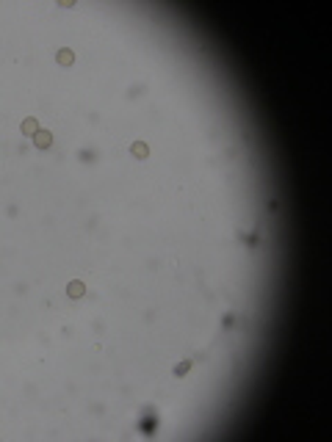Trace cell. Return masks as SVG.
Returning <instances> with one entry per match:
<instances>
[{
    "label": "cell",
    "mask_w": 332,
    "mask_h": 442,
    "mask_svg": "<svg viewBox=\"0 0 332 442\" xmlns=\"http://www.w3.org/2000/svg\"><path fill=\"white\" fill-rule=\"evenodd\" d=\"M67 296H69V298H83V296H86V285H83L80 279H72V282L67 285Z\"/></svg>",
    "instance_id": "obj_1"
},
{
    "label": "cell",
    "mask_w": 332,
    "mask_h": 442,
    "mask_svg": "<svg viewBox=\"0 0 332 442\" xmlns=\"http://www.w3.org/2000/svg\"><path fill=\"white\" fill-rule=\"evenodd\" d=\"M188 370H191V359H186V362H180V365L175 368V376H186Z\"/></svg>",
    "instance_id": "obj_6"
},
{
    "label": "cell",
    "mask_w": 332,
    "mask_h": 442,
    "mask_svg": "<svg viewBox=\"0 0 332 442\" xmlns=\"http://www.w3.org/2000/svg\"><path fill=\"white\" fill-rule=\"evenodd\" d=\"M133 155H136L138 161H144L147 155H150V147H147L144 141H133Z\"/></svg>",
    "instance_id": "obj_5"
},
{
    "label": "cell",
    "mask_w": 332,
    "mask_h": 442,
    "mask_svg": "<svg viewBox=\"0 0 332 442\" xmlns=\"http://www.w3.org/2000/svg\"><path fill=\"white\" fill-rule=\"evenodd\" d=\"M22 133H25V136H36V133H39V122H36L34 116L22 119Z\"/></svg>",
    "instance_id": "obj_4"
},
{
    "label": "cell",
    "mask_w": 332,
    "mask_h": 442,
    "mask_svg": "<svg viewBox=\"0 0 332 442\" xmlns=\"http://www.w3.org/2000/svg\"><path fill=\"white\" fill-rule=\"evenodd\" d=\"M34 144L39 147V149H47V147L53 144V133L50 130H39V133L34 136Z\"/></svg>",
    "instance_id": "obj_2"
},
{
    "label": "cell",
    "mask_w": 332,
    "mask_h": 442,
    "mask_svg": "<svg viewBox=\"0 0 332 442\" xmlns=\"http://www.w3.org/2000/svg\"><path fill=\"white\" fill-rule=\"evenodd\" d=\"M56 61H59L61 67H72V64H75V53L67 50V47H61V50L56 53Z\"/></svg>",
    "instance_id": "obj_3"
}]
</instances>
